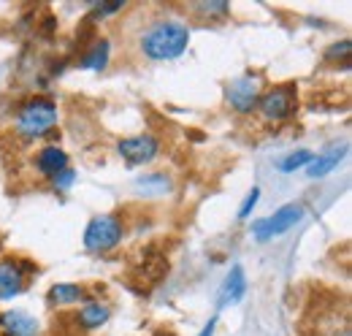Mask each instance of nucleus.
Wrapping results in <instances>:
<instances>
[{
  "mask_svg": "<svg viewBox=\"0 0 352 336\" xmlns=\"http://www.w3.org/2000/svg\"><path fill=\"white\" fill-rule=\"evenodd\" d=\"M187 43H190V28L179 19H157L138 39L144 57L152 63H168L182 57Z\"/></svg>",
  "mask_w": 352,
  "mask_h": 336,
  "instance_id": "obj_1",
  "label": "nucleus"
},
{
  "mask_svg": "<svg viewBox=\"0 0 352 336\" xmlns=\"http://www.w3.org/2000/svg\"><path fill=\"white\" fill-rule=\"evenodd\" d=\"M54 123H57V106H54V101H49V98H33L16 114V133L19 136H28V138H36V136L49 133L54 127Z\"/></svg>",
  "mask_w": 352,
  "mask_h": 336,
  "instance_id": "obj_2",
  "label": "nucleus"
},
{
  "mask_svg": "<svg viewBox=\"0 0 352 336\" xmlns=\"http://www.w3.org/2000/svg\"><path fill=\"white\" fill-rule=\"evenodd\" d=\"M122 220L117 214H98L89 220L85 228V250L89 252H111L120 242H122Z\"/></svg>",
  "mask_w": 352,
  "mask_h": 336,
  "instance_id": "obj_3",
  "label": "nucleus"
},
{
  "mask_svg": "<svg viewBox=\"0 0 352 336\" xmlns=\"http://www.w3.org/2000/svg\"><path fill=\"white\" fill-rule=\"evenodd\" d=\"M168 274V258L155 247H146L141 252V258L135 260L131 271V285L138 293H149L152 288H157Z\"/></svg>",
  "mask_w": 352,
  "mask_h": 336,
  "instance_id": "obj_4",
  "label": "nucleus"
},
{
  "mask_svg": "<svg viewBox=\"0 0 352 336\" xmlns=\"http://www.w3.org/2000/svg\"><path fill=\"white\" fill-rule=\"evenodd\" d=\"M298 109V90L296 84H279L274 90H268L258 101V112L263 114L268 123H282L287 117H293Z\"/></svg>",
  "mask_w": 352,
  "mask_h": 336,
  "instance_id": "obj_5",
  "label": "nucleus"
},
{
  "mask_svg": "<svg viewBox=\"0 0 352 336\" xmlns=\"http://www.w3.org/2000/svg\"><path fill=\"white\" fill-rule=\"evenodd\" d=\"M304 214H307L304 204H285L282 209H276L271 217L258 220V222L252 225V233H255L258 242H271V239L287 233L290 228H296V225L304 220Z\"/></svg>",
  "mask_w": 352,
  "mask_h": 336,
  "instance_id": "obj_6",
  "label": "nucleus"
},
{
  "mask_svg": "<svg viewBox=\"0 0 352 336\" xmlns=\"http://www.w3.org/2000/svg\"><path fill=\"white\" fill-rule=\"evenodd\" d=\"M261 95H263V79L258 74H244V76L233 79V82L228 84V90H225V98H228L230 109L239 112V114L255 112Z\"/></svg>",
  "mask_w": 352,
  "mask_h": 336,
  "instance_id": "obj_7",
  "label": "nucleus"
},
{
  "mask_svg": "<svg viewBox=\"0 0 352 336\" xmlns=\"http://www.w3.org/2000/svg\"><path fill=\"white\" fill-rule=\"evenodd\" d=\"M117 152L120 158L128 163V166H146L157 158L160 152V141L152 136V133H144V136H133V138H122L117 144Z\"/></svg>",
  "mask_w": 352,
  "mask_h": 336,
  "instance_id": "obj_8",
  "label": "nucleus"
},
{
  "mask_svg": "<svg viewBox=\"0 0 352 336\" xmlns=\"http://www.w3.org/2000/svg\"><path fill=\"white\" fill-rule=\"evenodd\" d=\"M28 280V269L22 260H0V301L14 298L25 291Z\"/></svg>",
  "mask_w": 352,
  "mask_h": 336,
  "instance_id": "obj_9",
  "label": "nucleus"
},
{
  "mask_svg": "<svg viewBox=\"0 0 352 336\" xmlns=\"http://www.w3.org/2000/svg\"><path fill=\"white\" fill-rule=\"evenodd\" d=\"M0 334L3 336H36L38 320L22 309H11L0 315Z\"/></svg>",
  "mask_w": 352,
  "mask_h": 336,
  "instance_id": "obj_10",
  "label": "nucleus"
},
{
  "mask_svg": "<svg viewBox=\"0 0 352 336\" xmlns=\"http://www.w3.org/2000/svg\"><path fill=\"white\" fill-rule=\"evenodd\" d=\"M344 158H347V144L333 147V149H328V152L311 158V163L307 166V176L309 179H322V176H328L333 168L339 166Z\"/></svg>",
  "mask_w": 352,
  "mask_h": 336,
  "instance_id": "obj_11",
  "label": "nucleus"
},
{
  "mask_svg": "<svg viewBox=\"0 0 352 336\" xmlns=\"http://www.w3.org/2000/svg\"><path fill=\"white\" fill-rule=\"evenodd\" d=\"M247 293V274H244V269L236 263L233 269H230V274L225 277V282H222V291H220V306H230V304H239L241 298Z\"/></svg>",
  "mask_w": 352,
  "mask_h": 336,
  "instance_id": "obj_12",
  "label": "nucleus"
},
{
  "mask_svg": "<svg viewBox=\"0 0 352 336\" xmlns=\"http://www.w3.org/2000/svg\"><path fill=\"white\" fill-rule=\"evenodd\" d=\"M109 317H111L109 304H103V301H89V304H85V306L79 309L76 323H79L85 331H95V328L106 326V323H109Z\"/></svg>",
  "mask_w": 352,
  "mask_h": 336,
  "instance_id": "obj_13",
  "label": "nucleus"
},
{
  "mask_svg": "<svg viewBox=\"0 0 352 336\" xmlns=\"http://www.w3.org/2000/svg\"><path fill=\"white\" fill-rule=\"evenodd\" d=\"M36 168L49 176V179H54L57 174H63L65 168H68V155L60 149V147H44L41 152H38V158H36Z\"/></svg>",
  "mask_w": 352,
  "mask_h": 336,
  "instance_id": "obj_14",
  "label": "nucleus"
},
{
  "mask_svg": "<svg viewBox=\"0 0 352 336\" xmlns=\"http://www.w3.org/2000/svg\"><path fill=\"white\" fill-rule=\"evenodd\" d=\"M109 57H111V43L106 39H98V41L89 43V49L82 54L79 65L87 68V71H103L109 65Z\"/></svg>",
  "mask_w": 352,
  "mask_h": 336,
  "instance_id": "obj_15",
  "label": "nucleus"
},
{
  "mask_svg": "<svg viewBox=\"0 0 352 336\" xmlns=\"http://www.w3.org/2000/svg\"><path fill=\"white\" fill-rule=\"evenodd\" d=\"M85 295V288L82 285H74V282H57L49 288L46 293V304L49 306H71L76 301H82Z\"/></svg>",
  "mask_w": 352,
  "mask_h": 336,
  "instance_id": "obj_16",
  "label": "nucleus"
},
{
  "mask_svg": "<svg viewBox=\"0 0 352 336\" xmlns=\"http://www.w3.org/2000/svg\"><path fill=\"white\" fill-rule=\"evenodd\" d=\"M135 187H138L144 196L155 198V196H166V193L171 190V179H168L166 174H146V176H138V179H135Z\"/></svg>",
  "mask_w": 352,
  "mask_h": 336,
  "instance_id": "obj_17",
  "label": "nucleus"
},
{
  "mask_svg": "<svg viewBox=\"0 0 352 336\" xmlns=\"http://www.w3.org/2000/svg\"><path fill=\"white\" fill-rule=\"evenodd\" d=\"M311 152L309 149H298V152H290L285 160H279V171H285V174H293L296 168H301V166H309L311 163Z\"/></svg>",
  "mask_w": 352,
  "mask_h": 336,
  "instance_id": "obj_18",
  "label": "nucleus"
},
{
  "mask_svg": "<svg viewBox=\"0 0 352 336\" xmlns=\"http://www.w3.org/2000/svg\"><path fill=\"white\" fill-rule=\"evenodd\" d=\"M350 52H352V43L350 41H339L333 43V46H328V52H325V60H344V65L350 63Z\"/></svg>",
  "mask_w": 352,
  "mask_h": 336,
  "instance_id": "obj_19",
  "label": "nucleus"
},
{
  "mask_svg": "<svg viewBox=\"0 0 352 336\" xmlns=\"http://www.w3.org/2000/svg\"><path fill=\"white\" fill-rule=\"evenodd\" d=\"M258 201H261V187H252V190H250V196L244 198L241 209H239V220H241V222H244V220H250V214H252V209L258 207Z\"/></svg>",
  "mask_w": 352,
  "mask_h": 336,
  "instance_id": "obj_20",
  "label": "nucleus"
},
{
  "mask_svg": "<svg viewBox=\"0 0 352 336\" xmlns=\"http://www.w3.org/2000/svg\"><path fill=\"white\" fill-rule=\"evenodd\" d=\"M74 179H76V174H74L71 168H65V171H63V174H57L52 182H54V187H57V190H68V187L74 185Z\"/></svg>",
  "mask_w": 352,
  "mask_h": 336,
  "instance_id": "obj_21",
  "label": "nucleus"
},
{
  "mask_svg": "<svg viewBox=\"0 0 352 336\" xmlns=\"http://www.w3.org/2000/svg\"><path fill=\"white\" fill-rule=\"evenodd\" d=\"M201 14H228L230 11V6L228 3H201V6H195Z\"/></svg>",
  "mask_w": 352,
  "mask_h": 336,
  "instance_id": "obj_22",
  "label": "nucleus"
},
{
  "mask_svg": "<svg viewBox=\"0 0 352 336\" xmlns=\"http://www.w3.org/2000/svg\"><path fill=\"white\" fill-rule=\"evenodd\" d=\"M214 326H217V317H212V320L204 326V331H201L198 336H214Z\"/></svg>",
  "mask_w": 352,
  "mask_h": 336,
  "instance_id": "obj_23",
  "label": "nucleus"
}]
</instances>
